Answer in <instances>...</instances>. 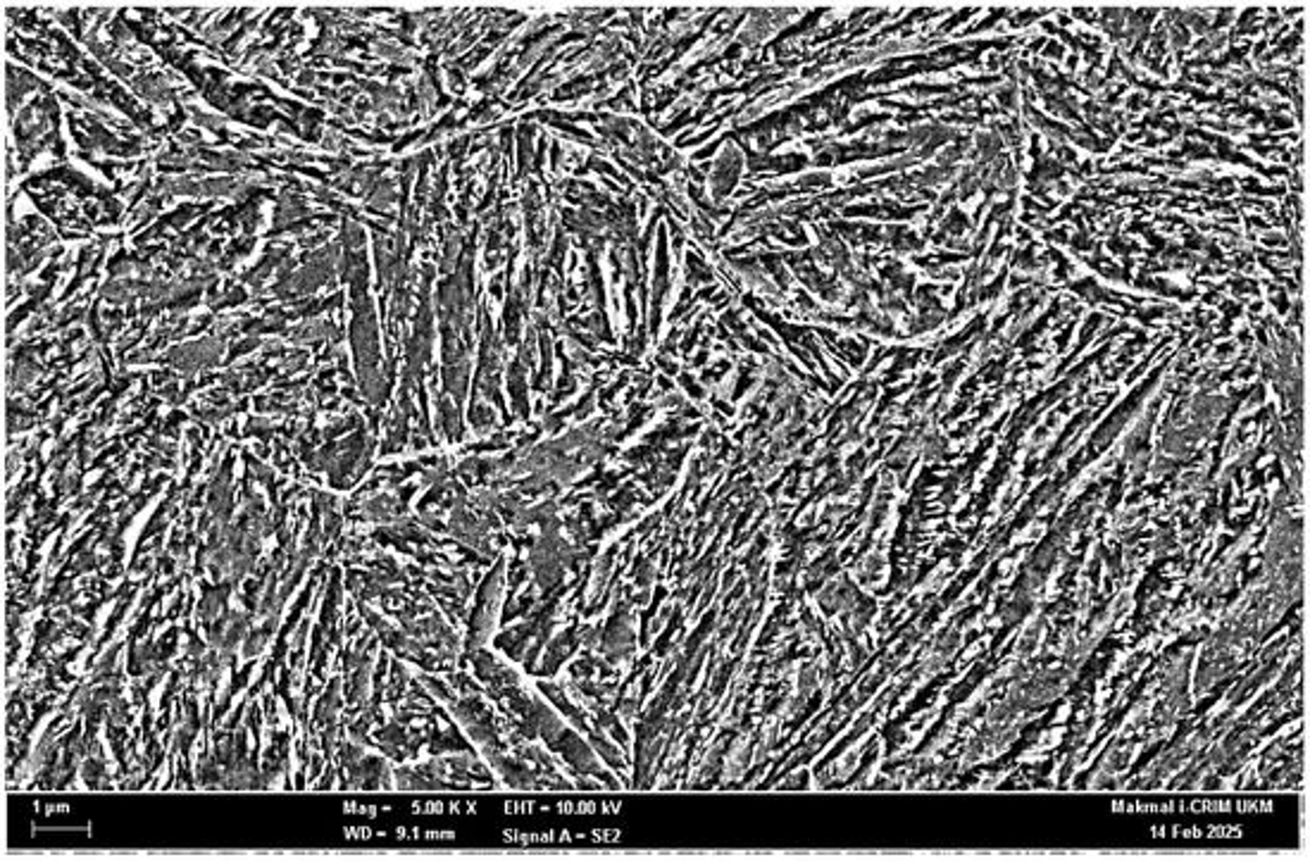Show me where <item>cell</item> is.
Returning <instances> with one entry per match:
<instances>
[{
  "label": "cell",
  "mask_w": 1310,
  "mask_h": 862,
  "mask_svg": "<svg viewBox=\"0 0 1310 862\" xmlns=\"http://www.w3.org/2000/svg\"><path fill=\"white\" fill-rule=\"evenodd\" d=\"M1248 810V812H1265V810H1272L1270 800H1189V804H1165V806H1155V804H1129V800H1116L1112 804V810H1120V812H1170V810H1217V812H1227V810Z\"/></svg>",
  "instance_id": "obj_1"
}]
</instances>
